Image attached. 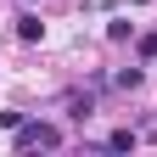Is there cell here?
I'll return each mask as SVG.
<instances>
[{
	"label": "cell",
	"instance_id": "7a4b0ae2",
	"mask_svg": "<svg viewBox=\"0 0 157 157\" xmlns=\"http://www.w3.org/2000/svg\"><path fill=\"white\" fill-rule=\"evenodd\" d=\"M107 146H112V151H129V146H135V129H112Z\"/></svg>",
	"mask_w": 157,
	"mask_h": 157
},
{
	"label": "cell",
	"instance_id": "277c9868",
	"mask_svg": "<svg viewBox=\"0 0 157 157\" xmlns=\"http://www.w3.org/2000/svg\"><path fill=\"white\" fill-rule=\"evenodd\" d=\"M140 56H146V62L157 56V34H146V39H140Z\"/></svg>",
	"mask_w": 157,
	"mask_h": 157
},
{
	"label": "cell",
	"instance_id": "6da1fadb",
	"mask_svg": "<svg viewBox=\"0 0 157 157\" xmlns=\"http://www.w3.org/2000/svg\"><path fill=\"white\" fill-rule=\"evenodd\" d=\"M11 135H17V151H34V146L51 151V146H62V129H56V124H28V118H23Z\"/></svg>",
	"mask_w": 157,
	"mask_h": 157
},
{
	"label": "cell",
	"instance_id": "3957f363",
	"mask_svg": "<svg viewBox=\"0 0 157 157\" xmlns=\"http://www.w3.org/2000/svg\"><path fill=\"white\" fill-rule=\"evenodd\" d=\"M45 28H39V17H23V23H17V39H39Z\"/></svg>",
	"mask_w": 157,
	"mask_h": 157
}]
</instances>
